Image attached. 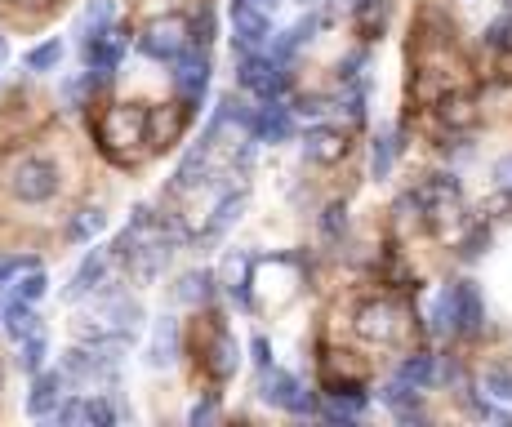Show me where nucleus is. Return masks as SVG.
I'll use <instances>...</instances> for the list:
<instances>
[{
    "label": "nucleus",
    "mask_w": 512,
    "mask_h": 427,
    "mask_svg": "<svg viewBox=\"0 0 512 427\" xmlns=\"http://www.w3.org/2000/svg\"><path fill=\"white\" fill-rule=\"evenodd\" d=\"M58 187H63V178H58V165L49 161V156H32V161H23L9 178V192H14V201L23 205H41V201H54Z\"/></svg>",
    "instance_id": "1"
},
{
    "label": "nucleus",
    "mask_w": 512,
    "mask_h": 427,
    "mask_svg": "<svg viewBox=\"0 0 512 427\" xmlns=\"http://www.w3.org/2000/svg\"><path fill=\"white\" fill-rule=\"evenodd\" d=\"M236 81H241V89H250L254 98L272 103V98L285 94L290 76H285V63H277V58L263 54V49H254V54L241 58V72H236Z\"/></svg>",
    "instance_id": "2"
},
{
    "label": "nucleus",
    "mask_w": 512,
    "mask_h": 427,
    "mask_svg": "<svg viewBox=\"0 0 512 427\" xmlns=\"http://www.w3.org/2000/svg\"><path fill=\"white\" fill-rule=\"evenodd\" d=\"M139 49L147 58H156V63H174L183 49H196L192 45V27H187L183 18H156V23L143 27Z\"/></svg>",
    "instance_id": "3"
},
{
    "label": "nucleus",
    "mask_w": 512,
    "mask_h": 427,
    "mask_svg": "<svg viewBox=\"0 0 512 427\" xmlns=\"http://www.w3.org/2000/svg\"><path fill=\"white\" fill-rule=\"evenodd\" d=\"M125 49H130V36H125V27H107V32H98V36H90V41H81L85 67H90L94 81H107V76L121 67Z\"/></svg>",
    "instance_id": "4"
},
{
    "label": "nucleus",
    "mask_w": 512,
    "mask_h": 427,
    "mask_svg": "<svg viewBox=\"0 0 512 427\" xmlns=\"http://www.w3.org/2000/svg\"><path fill=\"white\" fill-rule=\"evenodd\" d=\"M232 32H236V49L241 54H254V49H268L272 41V18L263 5H250V0H232Z\"/></svg>",
    "instance_id": "5"
},
{
    "label": "nucleus",
    "mask_w": 512,
    "mask_h": 427,
    "mask_svg": "<svg viewBox=\"0 0 512 427\" xmlns=\"http://www.w3.org/2000/svg\"><path fill=\"white\" fill-rule=\"evenodd\" d=\"M263 401L277 405V410H290V414H312V392L303 387L294 374L285 370H263V383H259Z\"/></svg>",
    "instance_id": "6"
},
{
    "label": "nucleus",
    "mask_w": 512,
    "mask_h": 427,
    "mask_svg": "<svg viewBox=\"0 0 512 427\" xmlns=\"http://www.w3.org/2000/svg\"><path fill=\"white\" fill-rule=\"evenodd\" d=\"M174 89L183 94V103H201L205 89H210V58H205V49H183L179 58H174Z\"/></svg>",
    "instance_id": "7"
},
{
    "label": "nucleus",
    "mask_w": 512,
    "mask_h": 427,
    "mask_svg": "<svg viewBox=\"0 0 512 427\" xmlns=\"http://www.w3.org/2000/svg\"><path fill=\"white\" fill-rule=\"evenodd\" d=\"M245 129H250L254 143H285V138L294 134V116L285 112L277 98H272L268 107H250V116H245Z\"/></svg>",
    "instance_id": "8"
},
{
    "label": "nucleus",
    "mask_w": 512,
    "mask_h": 427,
    "mask_svg": "<svg viewBox=\"0 0 512 427\" xmlns=\"http://www.w3.org/2000/svg\"><path fill=\"white\" fill-rule=\"evenodd\" d=\"M58 396H63V374L58 370H36L32 374V392H27V414L32 419H49L58 410Z\"/></svg>",
    "instance_id": "9"
},
{
    "label": "nucleus",
    "mask_w": 512,
    "mask_h": 427,
    "mask_svg": "<svg viewBox=\"0 0 512 427\" xmlns=\"http://www.w3.org/2000/svg\"><path fill=\"white\" fill-rule=\"evenodd\" d=\"M397 307L392 303H366L357 312V330H361V339H379V343H388V339H397Z\"/></svg>",
    "instance_id": "10"
},
{
    "label": "nucleus",
    "mask_w": 512,
    "mask_h": 427,
    "mask_svg": "<svg viewBox=\"0 0 512 427\" xmlns=\"http://www.w3.org/2000/svg\"><path fill=\"white\" fill-rule=\"evenodd\" d=\"M174 356H179V321L174 316H156V330H152V347H147V361L156 370H170Z\"/></svg>",
    "instance_id": "11"
},
{
    "label": "nucleus",
    "mask_w": 512,
    "mask_h": 427,
    "mask_svg": "<svg viewBox=\"0 0 512 427\" xmlns=\"http://www.w3.org/2000/svg\"><path fill=\"white\" fill-rule=\"evenodd\" d=\"M103 272H107V258H103V250H90L81 258V267L72 272V285H67V299H90V294L103 285Z\"/></svg>",
    "instance_id": "12"
},
{
    "label": "nucleus",
    "mask_w": 512,
    "mask_h": 427,
    "mask_svg": "<svg viewBox=\"0 0 512 427\" xmlns=\"http://www.w3.org/2000/svg\"><path fill=\"white\" fill-rule=\"evenodd\" d=\"M455 312H459V330L455 334H481L486 312H481V294H477V285H472V281L455 285Z\"/></svg>",
    "instance_id": "13"
},
{
    "label": "nucleus",
    "mask_w": 512,
    "mask_h": 427,
    "mask_svg": "<svg viewBox=\"0 0 512 427\" xmlns=\"http://www.w3.org/2000/svg\"><path fill=\"white\" fill-rule=\"evenodd\" d=\"M107 27H116V0H90V5L81 9V18H76V36H81V41L107 32Z\"/></svg>",
    "instance_id": "14"
},
{
    "label": "nucleus",
    "mask_w": 512,
    "mask_h": 427,
    "mask_svg": "<svg viewBox=\"0 0 512 427\" xmlns=\"http://www.w3.org/2000/svg\"><path fill=\"white\" fill-rule=\"evenodd\" d=\"M432 334H455L459 330V312H455V285H446V290L437 294V303H432Z\"/></svg>",
    "instance_id": "15"
},
{
    "label": "nucleus",
    "mask_w": 512,
    "mask_h": 427,
    "mask_svg": "<svg viewBox=\"0 0 512 427\" xmlns=\"http://www.w3.org/2000/svg\"><path fill=\"white\" fill-rule=\"evenodd\" d=\"M241 210H245V192H232V196H223V205H219V210H214V223H210V232H205V245H210V241H219V236L228 232V227L236 223V218H241Z\"/></svg>",
    "instance_id": "16"
},
{
    "label": "nucleus",
    "mask_w": 512,
    "mask_h": 427,
    "mask_svg": "<svg viewBox=\"0 0 512 427\" xmlns=\"http://www.w3.org/2000/svg\"><path fill=\"white\" fill-rule=\"evenodd\" d=\"M303 152H308V161H339V156H343V138L334 134V129H312Z\"/></svg>",
    "instance_id": "17"
},
{
    "label": "nucleus",
    "mask_w": 512,
    "mask_h": 427,
    "mask_svg": "<svg viewBox=\"0 0 512 427\" xmlns=\"http://www.w3.org/2000/svg\"><path fill=\"white\" fill-rule=\"evenodd\" d=\"M179 299L183 303H210L214 299V276L210 272H187L183 281H179Z\"/></svg>",
    "instance_id": "18"
},
{
    "label": "nucleus",
    "mask_w": 512,
    "mask_h": 427,
    "mask_svg": "<svg viewBox=\"0 0 512 427\" xmlns=\"http://www.w3.org/2000/svg\"><path fill=\"white\" fill-rule=\"evenodd\" d=\"M205 156H210V138H201V143H192V152L179 161V183L183 187H192V183H201V170H205Z\"/></svg>",
    "instance_id": "19"
},
{
    "label": "nucleus",
    "mask_w": 512,
    "mask_h": 427,
    "mask_svg": "<svg viewBox=\"0 0 512 427\" xmlns=\"http://www.w3.org/2000/svg\"><path fill=\"white\" fill-rule=\"evenodd\" d=\"M432 374H437V361H432V356H406L401 370H397V379H406L410 387H428Z\"/></svg>",
    "instance_id": "20"
},
{
    "label": "nucleus",
    "mask_w": 512,
    "mask_h": 427,
    "mask_svg": "<svg viewBox=\"0 0 512 427\" xmlns=\"http://www.w3.org/2000/svg\"><path fill=\"white\" fill-rule=\"evenodd\" d=\"M58 58H63V41H45V45L27 49L23 67H27V72H54V67H58Z\"/></svg>",
    "instance_id": "21"
},
{
    "label": "nucleus",
    "mask_w": 512,
    "mask_h": 427,
    "mask_svg": "<svg viewBox=\"0 0 512 427\" xmlns=\"http://www.w3.org/2000/svg\"><path fill=\"white\" fill-rule=\"evenodd\" d=\"M392 156H397V134H379V138H374V161H370L374 178H388L392 174Z\"/></svg>",
    "instance_id": "22"
},
{
    "label": "nucleus",
    "mask_w": 512,
    "mask_h": 427,
    "mask_svg": "<svg viewBox=\"0 0 512 427\" xmlns=\"http://www.w3.org/2000/svg\"><path fill=\"white\" fill-rule=\"evenodd\" d=\"M45 352H49L45 330L27 334V339H23V370H27V374H36V370H41V365H45Z\"/></svg>",
    "instance_id": "23"
},
{
    "label": "nucleus",
    "mask_w": 512,
    "mask_h": 427,
    "mask_svg": "<svg viewBox=\"0 0 512 427\" xmlns=\"http://www.w3.org/2000/svg\"><path fill=\"white\" fill-rule=\"evenodd\" d=\"M210 370L219 374V379H228V374L236 370V343L228 339V334H223V339L214 343V361H210Z\"/></svg>",
    "instance_id": "24"
},
{
    "label": "nucleus",
    "mask_w": 512,
    "mask_h": 427,
    "mask_svg": "<svg viewBox=\"0 0 512 427\" xmlns=\"http://www.w3.org/2000/svg\"><path fill=\"white\" fill-rule=\"evenodd\" d=\"M187 27H192V45L196 49H210V41H214V14H210V9H201V14H196Z\"/></svg>",
    "instance_id": "25"
},
{
    "label": "nucleus",
    "mask_w": 512,
    "mask_h": 427,
    "mask_svg": "<svg viewBox=\"0 0 512 427\" xmlns=\"http://www.w3.org/2000/svg\"><path fill=\"white\" fill-rule=\"evenodd\" d=\"M103 223H107V218L98 210H85L81 218H72V236H76V241H90L94 232H103Z\"/></svg>",
    "instance_id": "26"
},
{
    "label": "nucleus",
    "mask_w": 512,
    "mask_h": 427,
    "mask_svg": "<svg viewBox=\"0 0 512 427\" xmlns=\"http://www.w3.org/2000/svg\"><path fill=\"white\" fill-rule=\"evenodd\" d=\"M112 419H116L112 401H103V396H94V401H85V423H98V427H107Z\"/></svg>",
    "instance_id": "27"
},
{
    "label": "nucleus",
    "mask_w": 512,
    "mask_h": 427,
    "mask_svg": "<svg viewBox=\"0 0 512 427\" xmlns=\"http://www.w3.org/2000/svg\"><path fill=\"white\" fill-rule=\"evenodd\" d=\"M54 419H58V423H85V401H67V405H58Z\"/></svg>",
    "instance_id": "28"
},
{
    "label": "nucleus",
    "mask_w": 512,
    "mask_h": 427,
    "mask_svg": "<svg viewBox=\"0 0 512 427\" xmlns=\"http://www.w3.org/2000/svg\"><path fill=\"white\" fill-rule=\"evenodd\" d=\"M486 387H490L495 396H504V401H512V374H504V370L486 374Z\"/></svg>",
    "instance_id": "29"
},
{
    "label": "nucleus",
    "mask_w": 512,
    "mask_h": 427,
    "mask_svg": "<svg viewBox=\"0 0 512 427\" xmlns=\"http://www.w3.org/2000/svg\"><path fill=\"white\" fill-rule=\"evenodd\" d=\"M490 45H499V49H508V54H512V18H504V23L490 27Z\"/></svg>",
    "instance_id": "30"
},
{
    "label": "nucleus",
    "mask_w": 512,
    "mask_h": 427,
    "mask_svg": "<svg viewBox=\"0 0 512 427\" xmlns=\"http://www.w3.org/2000/svg\"><path fill=\"white\" fill-rule=\"evenodd\" d=\"M250 356H254V365H259V374L272 370V347H268V339H254L250 343Z\"/></svg>",
    "instance_id": "31"
},
{
    "label": "nucleus",
    "mask_w": 512,
    "mask_h": 427,
    "mask_svg": "<svg viewBox=\"0 0 512 427\" xmlns=\"http://www.w3.org/2000/svg\"><path fill=\"white\" fill-rule=\"evenodd\" d=\"M495 178H499V187H504V192H512V152H508V156H499Z\"/></svg>",
    "instance_id": "32"
},
{
    "label": "nucleus",
    "mask_w": 512,
    "mask_h": 427,
    "mask_svg": "<svg viewBox=\"0 0 512 427\" xmlns=\"http://www.w3.org/2000/svg\"><path fill=\"white\" fill-rule=\"evenodd\" d=\"M321 227H330V232H339V227H343V210H339V205H334L330 218H326V223H321Z\"/></svg>",
    "instance_id": "33"
},
{
    "label": "nucleus",
    "mask_w": 512,
    "mask_h": 427,
    "mask_svg": "<svg viewBox=\"0 0 512 427\" xmlns=\"http://www.w3.org/2000/svg\"><path fill=\"white\" fill-rule=\"evenodd\" d=\"M210 414H214V405H196V410H192V423H205Z\"/></svg>",
    "instance_id": "34"
},
{
    "label": "nucleus",
    "mask_w": 512,
    "mask_h": 427,
    "mask_svg": "<svg viewBox=\"0 0 512 427\" xmlns=\"http://www.w3.org/2000/svg\"><path fill=\"white\" fill-rule=\"evenodd\" d=\"M250 5H263V9H268V5H272V0H250Z\"/></svg>",
    "instance_id": "35"
}]
</instances>
